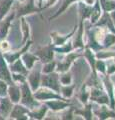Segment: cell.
I'll use <instances>...</instances> for the list:
<instances>
[{
	"mask_svg": "<svg viewBox=\"0 0 115 120\" xmlns=\"http://www.w3.org/2000/svg\"><path fill=\"white\" fill-rule=\"evenodd\" d=\"M42 83L44 86H47L49 88H52L53 90L59 91V81H58V75L57 74H49L42 77Z\"/></svg>",
	"mask_w": 115,
	"mask_h": 120,
	"instance_id": "6da1fadb",
	"label": "cell"
},
{
	"mask_svg": "<svg viewBox=\"0 0 115 120\" xmlns=\"http://www.w3.org/2000/svg\"><path fill=\"white\" fill-rule=\"evenodd\" d=\"M37 54L43 62H49L52 60L53 58V50H52V46H47V47H44L42 49H40Z\"/></svg>",
	"mask_w": 115,
	"mask_h": 120,
	"instance_id": "7a4b0ae2",
	"label": "cell"
},
{
	"mask_svg": "<svg viewBox=\"0 0 115 120\" xmlns=\"http://www.w3.org/2000/svg\"><path fill=\"white\" fill-rule=\"evenodd\" d=\"M91 98L97 101L99 103H109V100H108V97H107L104 93L102 91H100L99 89H92L91 91Z\"/></svg>",
	"mask_w": 115,
	"mask_h": 120,
	"instance_id": "3957f363",
	"label": "cell"
},
{
	"mask_svg": "<svg viewBox=\"0 0 115 120\" xmlns=\"http://www.w3.org/2000/svg\"><path fill=\"white\" fill-rule=\"evenodd\" d=\"M22 103L24 104H27V105H30L33 103V100H32V96H31V93L29 91V88L26 84H23L22 85Z\"/></svg>",
	"mask_w": 115,
	"mask_h": 120,
	"instance_id": "277c9868",
	"label": "cell"
},
{
	"mask_svg": "<svg viewBox=\"0 0 115 120\" xmlns=\"http://www.w3.org/2000/svg\"><path fill=\"white\" fill-rule=\"evenodd\" d=\"M35 97L37 99H40V100H46V99H51V98H58L57 95H55L54 93L48 91V90L45 89H41L39 91H37L35 93Z\"/></svg>",
	"mask_w": 115,
	"mask_h": 120,
	"instance_id": "5b68a950",
	"label": "cell"
},
{
	"mask_svg": "<svg viewBox=\"0 0 115 120\" xmlns=\"http://www.w3.org/2000/svg\"><path fill=\"white\" fill-rule=\"evenodd\" d=\"M29 81H30L33 90H36V88L38 87V84H39V71L38 70L33 71V72L30 74V76H29Z\"/></svg>",
	"mask_w": 115,
	"mask_h": 120,
	"instance_id": "8992f818",
	"label": "cell"
},
{
	"mask_svg": "<svg viewBox=\"0 0 115 120\" xmlns=\"http://www.w3.org/2000/svg\"><path fill=\"white\" fill-rule=\"evenodd\" d=\"M47 105H49L52 110H60L68 106L67 103L62 102V101H50V102H47Z\"/></svg>",
	"mask_w": 115,
	"mask_h": 120,
	"instance_id": "52a82bcc",
	"label": "cell"
},
{
	"mask_svg": "<svg viewBox=\"0 0 115 120\" xmlns=\"http://www.w3.org/2000/svg\"><path fill=\"white\" fill-rule=\"evenodd\" d=\"M76 57H77V55H74V54L69 55L68 57L65 59L64 62L61 63V64H59V70H60V71H65V70H67L68 67H69V65L71 64V62L73 61V59L76 58Z\"/></svg>",
	"mask_w": 115,
	"mask_h": 120,
	"instance_id": "ba28073f",
	"label": "cell"
},
{
	"mask_svg": "<svg viewBox=\"0 0 115 120\" xmlns=\"http://www.w3.org/2000/svg\"><path fill=\"white\" fill-rule=\"evenodd\" d=\"M9 94L11 97V100L14 101V102H17L20 98V91L19 89L16 87H10L9 88Z\"/></svg>",
	"mask_w": 115,
	"mask_h": 120,
	"instance_id": "9c48e42d",
	"label": "cell"
},
{
	"mask_svg": "<svg viewBox=\"0 0 115 120\" xmlns=\"http://www.w3.org/2000/svg\"><path fill=\"white\" fill-rule=\"evenodd\" d=\"M101 5L103 7L104 11H110L115 9V2L114 1H110V0H100Z\"/></svg>",
	"mask_w": 115,
	"mask_h": 120,
	"instance_id": "30bf717a",
	"label": "cell"
},
{
	"mask_svg": "<svg viewBox=\"0 0 115 120\" xmlns=\"http://www.w3.org/2000/svg\"><path fill=\"white\" fill-rule=\"evenodd\" d=\"M0 77L3 78V79H6V80H9V74H8V71H7L6 67L4 65V63L1 59H0Z\"/></svg>",
	"mask_w": 115,
	"mask_h": 120,
	"instance_id": "8fae6325",
	"label": "cell"
},
{
	"mask_svg": "<svg viewBox=\"0 0 115 120\" xmlns=\"http://www.w3.org/2000/svg\"><path fill=\"white\" fill-rule=\"evenodd\" d=\"M11 3H12V1H11V0H4V1L2 2L1 6H0V15H1V17H2L4 14H6V12L8 11L9 7H10V5H11Z\"/></svg>",
	"mask_w": 115,
	"mask_h": 120,
	"instance_id": "7c38bea8",
	"label": "cell"
},
{
	"mask_svg": "<svg viewBox=\"0 0 115 120\" xmlns=\"http://www.w3.org/2000/svg\"><path fill=\"white\" fill-rule=\"evenodd\" d=\"M100 16V7L98 5V3L95 5V8L92 9L91 11V21L92 23H94V22H96V20L98 19V17Z\"/></svg>",
	"mask_w": 115,
	"mask_h": 120,
	"instance_id": "4fadbf2b",
	"label": "cell"
},
{
	"mask_svg": "<svg viewBox=\"0 0 115 120\" xmlns=\"http://www.w3.org/2000/svg\"><path fill=\"white\" fill-rule=\"evenodd\" d=\"M23 60H24L25 64H26V66H27V68H31L33 63H34V61L36 59H35L34 56H32L30 54H25L23 56Z\"/></svg>",
	"mask_w": 115,
	"mask_h": 120,
	"instance_id": "5bb4252c",
	"label": "cell"
},
{
	"mask_svg": "<svg viewBox=\"0 0 115 120\" xmlns=\"http://www.w3.org/2000/svg\"><path fill=\"white\" fill-rule=\"evenodd\" d=\"M11 109V103L9 102L7 99H4L2 101V104H1V107H0V110L3 114H6L7 112H9Z\"/></svg>",
	"mask_w": 115,
	"mask_h": 120,
	"instance_id": "9a60e30c",
	"label": "cell"
},
{
	"mask_svg": "<svg viewBox=\"0 0 115 120\" xmlns=\"http://www.w3.org/2000/svg\"><path fill=\"white\" fill-rule=\"evenodd\" d=\"M10 19H11V17H9L5 22H3V23L0 25V36H1V37H4L6 35L7 28H8V26H9Z\"/></svg>",
	"mask_w": 115,
	"mask_h": 120,
	"instance_id": "2e32d148",
	"label": "cell"
},
{
	"mask_svg": "<svg viewBox=\"0 0 115 120\" xmlns=\"http://www.w3.org/2000/svg\"><path fill=\"white\" fill-rule=\"evenodd\" d=\"M24 112H25L24 108H22L20 106H16L13 109L12 113H11V116H12V117H21V116H23Z\"/></svg>",
	"mask_w": 115,
	"mask_h": 120,
	"instance_id": "e0dca14e",
	"label": "cell"
},
{
	"mask_svg": "<svg viewBox=\"0 0 115 120\" xmlns=\"http://www.w3.org/2000/svg\"><path fill=\"white\" fill-rule=\"evenodd\" d=\"M73 1H76V0H65V2L64 3H63V5H62V7H61V8L60 9H59L58 10V12L56 13V14H55L54 15V16L53 17H55V16H57V15H59V14H61L62 12H63V11H64L66 8H67V6H69L70 5V3H71V2H73Z\"/></svg>",
	"mask_w": 115,
	"mask_h": 120,
	"instance_id": "ac0fdd59",
	"label": "cell"
},
{
	"mask_svg": "<svg viewBox=\"0 0 115 120\" xmlns=\"http://www.w3.org/2000/svg\"><path fill=\"white\" fill-rule=\"evenodd\" d=\"M60 81L62 82V84H65V85H68L70 82H71V75L66 73V74H63L61 78H60Z\"/></svg>",
	"mask_w": 115,
	"mask_h": 120,
	"instance_id": "d6986e66",
	"label": "cell"
},
{
	"mask_svg": "<svg viewBox=\"0 0 115 120\" xmlns=\"http://www.w3.org/2000/svg\"><path fill=\"white\" fill-rule=\"evenodd\" d=\"M110 115L111 116H115V114L111 113V112H109L105 107H103L102 109H101V111H100V113H99V117H101V118H107V117H109Z\"/></svg>",
	"mask_w": 115,
	"mask_h": 120,
	"instance_id": "ffe728a7",
	"label": "cell"
},
{
	"mask_svg": "<svg viewBox=\"0 0 115 120\" xmlns=\"http://www.w3.org/2000/svg\"><path fill=\"white\" fill-rule=\"evenodd\" d=\"M45 111H46V108L45 107H42L40 110L33 112L32 115L34 116L35 118H42V116H44V114H45Z\"/></svg>",
	"mask_w": 115,
	"mask_h": 120,
	"instance_id": "44dd1931",
	"label": "cell"
},
{
	"mask_svg": "<svg viewBox=\"0 0 115 120\" xmlns=\"http://www.w3.org/2000/svg\"><path fill=\"white\" fill-rule=\"evenodd\" d=\"M72 91H73V86L71 87H64L62 88V94L65 97H70L72 95Z\"/></svg>",
	"mask_w": 115,
	"mask_h": 120,
	"instance_id": "7402d4cb",
	"label": "cell"
},
{
	"mask_svg": "<svg viewBox=\"0 0 115 120\" xmlns=\"http://www.w3.org/2000/svg\"><path fill=\"white\" fill-rule=\"evenodd\" d=\"M13 70L14 71H18V72H25V69L23 68V66H22L21 62L19 61V60H18L15 64L13 65Z\"/></svg>",
	"mask_w": 115,
	"mask_h": 120,
	"instance_id": "603a6c76",
	"label": "cell"
},
{
	"mask_svg": "<svg viewBox=\"0 0 115 120\" xmlns=\"http://www.w3.org/2000/svg\"><path fill=\"white\" fill-rule=\"evenodd\" d=\"M54 66H55V62H50V63H48V64L44 67V72H46V73H49V72H52L53 69H54Z\"/></svg>",
	"mask_w": 115,
	"mask_h": 120,
	"instance_id": "cb8c5ba5",
	"label": "cell"
},
{
	"mask_svg": "<svg viewBox=\"0 0 115 120\" xmlns=\"http://www.w3.org/2000/svg\"><path fill=\"white\" fill-rule=\"evenodd\" d=\"M115 42V36L113 35H107L105 38V43L107 46H110L111 44H113Z\"/></svg>",
	"mask_w": 115,
	"mask_h": 120,
	"instance_id": "d4e9b609",
	"label": "cell"
},
{
	"mask_svg": "<svg viewBox=\"0 0 115 120\" xmlns=\"http://www.w3.org/2000/svg\"><path fill=\"white\" fill-rule=\"evenodd\" d=\"M96 68H97L99 71H101V72H105V66H104V63L102 61H98L97 64H96Z\"/></svg>",
	"mask_w": 115,
	"mask_h": 120,
	"instance_id": "484cf974",
	"label": "cell"
},
{
	"mask_svg": "<svg viewBox=\"0 0 115 120\" xmlns=\"http://www.w3.org/2000/svg\"><path fill=\"white\" fill-rule=\"evenodd\" d=\"M78 113H82L84 116H86V118L89 119L90 118V116H91V112H90V106H88L86 108V110L83 111V112H78Z\"/></svg>",
	"mask_w": 115,
	"mask_h": 120,
	"instance_id": "4316f807",
	"label": "cell"
},
{
	"mask_svg": "<svg viewBox=\"0 0 115 120\" xmlns=\"http://www.w3.org/2000/svg\"><path fill=\"white\" fill-rule=\"evenodd\" d=\"M5 90H6L5 83H3V82L0 81V94H3V93H5Z\"/></svg>",
	"mask_w": 115,
	"mask_h": 120,
	"instance_id": "83f0119b",
	"label": "cell"
},
{
	"mask_svg": "<svg viewBox=\"0 0 115 120\" xmlns=\"http://www.w3.org/2000/svg\"><path fill=\"white\" fill-rule=\"evenodd\" d=\"M107 72H108V73H113V72H115V66H114V65H110V66L108 67V70H107Z\"/></svg>",
	"mask_w": 115,
	"mask_h": 120,
	"instance_id": "f1b7e54d",
	"label": "cell"
},
{
	"mask_svg": "<svg viewBox=\"0 0 115 120\" xmlns=\"http://www.w3.org/2000/svg\"><path fill=\"white\" fill-rule=\"evenodd\" d=\"M1 48L2 49H7V48H8V43L7 42H2L1 43Z\"/></svg>",
	"mask_w": 115,
	"mask_h": 120,
	"instance_id": "f546056e",
	"label": "cell"
},
{
	"mask_svg": "<svg viewBox=\"0 0 115 120\" xmlns=\"http://www.w3.org/2000/svg\"><path fill=\"white\" fill-rule=\"evenodd\" d=\"M85 3L88 5H92L94 3V0H85Z\"/></svg>",
	"mask_w": 115,
	"mask_h": 120,
	"instance_id": "4dcf8cb0",
	"label": "cell"
},
{
	"mask_svg": "<svg viewBox=\"0 0 115 120\" xmlns=\"http://www.w3.org/2000/svg\"><path fill=\"white\" fill-rule=\"evenodd\" d=\"M111 16H112V19H113V22H114V23H115V11H114V12L112 13V15H111Z\"/></svg>",
	"mask_w": 115,
	"mask_h": 120,
	"instance_id": "1f68e13d",
	"label": "cell"
}]
</instances>
